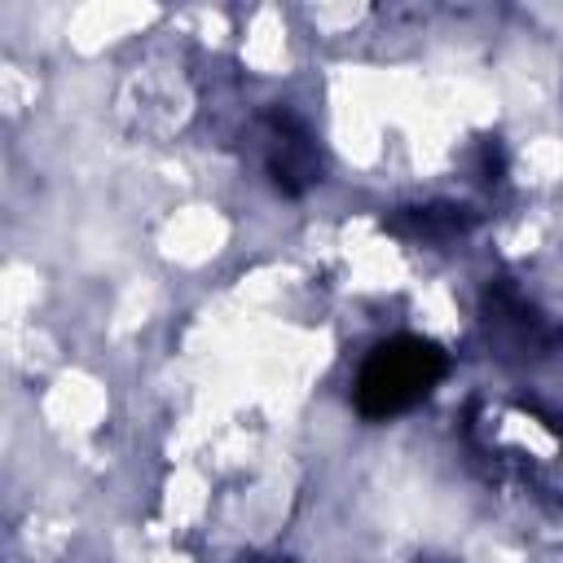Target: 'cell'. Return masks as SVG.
<instances>
[{
  "label": "cell",
  "instance_id": "cell-1",
  "mask_svg": "<svg viewBox=\"0 0 563 563\" xmlns=\"http://www.w3.org/2000/svg\"><path fill=\"white\" fill-rule=\"evenodd\" d=\"M449 374V356L431 343V339H413V334H396L387 343H378L361 374H356V409L365 418H391L413 409L418 400L431 396V387Z\"/></svg>",
  "mask_w": 563,
  "mask_h": 563
},
{
  "label": "cell",
  "instance_id": "cell-2",
  "mask_svg": "<svg viewBox=\"0 0 563 563\" xmlns=\"http://www.w3.org/2000/svg\"><path fill=\"white\" fill-rule=\"evenodd\" d=\"M264 136H268L264 163H268V176H273V185H277L282 194L295 198V194H303L308 185H317L321 158H317L312 136L303 132L299 119H290L286 110H273V114L264 119Z\"/></svg>",
  "mask_w": 563,
  "mask_h": 563
},
{
  "label": "cell",
  "instance_id": "cell-3",
  "mask_svg": "<svg viewBox=\"0 0 563 563\" xmlns=\"http://www.w3.org/2000/svg\"><path fill=\"white\" fill-rule=\"evenodd\" d=\"M391 229L400 233H413V238H427V242H444L453 233H466L471 229V216L466 207H449V202H435V207H405Z\"/></svg>",
  "mask_w": 563,
  "mask_h": 563
},
{
  "label": "cell",
  "instance_id": "cell-4",
  "mask_svg": "<svg viewBox=\"0 0 563 563\" xmlns=\"http://www.w3.org/2000/svg\"><path fill=\"white\" fill-rule=\"evenodd\" d=\"M501 167H506L501 145H497V141H484V145H479V176H484V180H501Z\"/></svg>",
  "mask_w": 563,
  "mask_h": 563
}]
</instances>
